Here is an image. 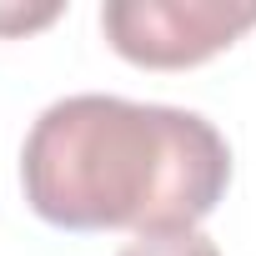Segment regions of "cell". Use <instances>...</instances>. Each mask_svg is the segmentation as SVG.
<instances>
[{
  "instance_id": "6da1fadb",
  "label": "cell",
  "mask_w": 256,
  "mask_h": 256,
  "mask_svg": "<svg viewBox=\"0 0 256 256\" xmlns=\"http://www.w3.org/2000/svg\"><path fill=\"white\" fill-rule=\"evenodd\" d=\"M231 181L221 131L176 106L66 96L40 110L20 151V186L60 231H196Z\"/></svg>"
},
{
  "instance_id": "7a4b0ae2",
  "label": "cell",
  "mask_w": 256,
  "mask_h": 256,
  "mask_svg": "<svg viewBox=\"0 0 256 256\" xmlns=\"http://www.w3.org/2000/svg\"><path fill=\"white\" fill-rule=\"evenodd\" d=\"M256 26V6L236 0H106L100 30L131 66L186 70L221 56Z\"/></svg>"
},
{
  "instance_id": "3957f363",
  "label": "cell",
  "mask_w": 256,
  "mask_h": 256,
  "mask_svg": "<svg viewBox=\"0 0 256 256\" xmlns=\"http://www.w3.org/2000/svg\"><path fill=\"white\" fill-rule=\"evenodd\" d=\"M120 256H221V251L201 231H181V236H136Z\"/></svg>"
},
{
  "instance_id": "277c9868",
  "label": "cell",
  "mask_w": 256,
  "mask_h": 256,
  "mask_svg": "<svg viewBox=\"0 0 256 256\" xmlns=\"http://www.w3.org/2000/svg\"><path fill=\"white\" fill-rule=\"evenodd\" d=\"M60 16V6H40V10H0V36H20L36 26H50Z\"/></svg>"
}]
</instances>
